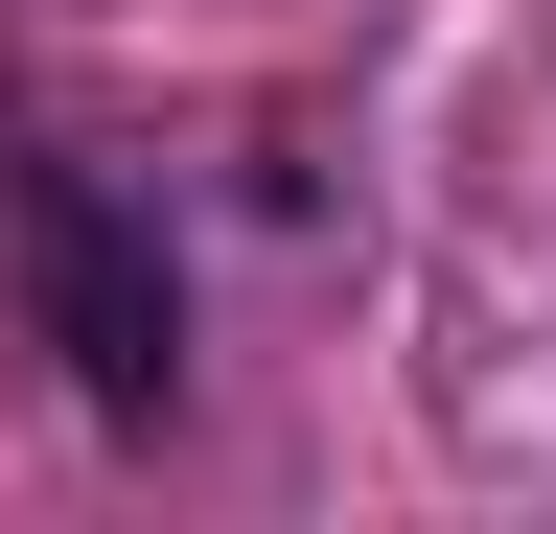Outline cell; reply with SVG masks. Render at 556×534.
Returning a JSON list of instances; mask_svg holds the SVG:
<instances>
[{
    "label": "cell",
    "mask_w": 556,
    "mask_h": 534,
    "mask_svg": "<svg viewBox=\"0 0 556 534\" xmlns=\"http://www.w3.org/2000/svg\"><path fill=\"white\" fill-rule=\"evenodd\" d=\"M0 280H24V349L93 395V419H163L186 395V256L116 163H24L0 186Z\"/></svg>",
    "instance_id": "obj_1"
}]
</instances>
